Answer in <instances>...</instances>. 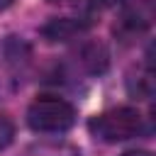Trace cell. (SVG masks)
Listing matches in <instances>:
<instances>
[{
  "mask_svg": "<svg viewBox=\"0 0 156 156\" xmlns=\"http://www.w3.org/2000/svg\"><path fill=\"white\" fill-rule=\"evenodd\" d=\"M76 107L58 95H39L27 107V124L39 134H63L76 124Z\"/></svg>",
  "mask_w": 156,
  "mask_h": 156,
  "instance_id": "cell-1",
  "label": "cell"
},
{
  "mask_svg": "<svg viewBox=\"0 0 156 156\" xmlns=\"http://www.w3.org/2000/svg\"><path fill=\"white\" fill-rule=\"evenodd\" d=\"M88 129L95 139H100L105 144H117V141L139 136L144 132V117L136 107H129V105L110 107V110L90 117Z\"/></svg>",
  "mask_w": 156,
  "mask_h": 156,
  "instance_id": "cell-2",
  "label": "cell"
},
{
  "mask_svg": "<svg viewBox=\"0 0 156 156\" xmlns=\"http://www.w3.org/2000/svg\"><path fill=\"white\" fill-rule=\"evenodd\" d=\"M78 63L85 73L90 76H100L107 71V63H110V54L105 49L102 41L98 39H88L78 46Z\"/></svg>",
  "mask_w": 156,
  "mask_h": 156,
  "instance_id": "cell-3",
  "label": "cell"
},
{
  "mask_svg": "<svg viewBox=\"0 0 156 156\" xmlns=\"http://www.w3.org/2000/svg\"><path fill=\"white\" fill-rule=\"evenodd\" d=\"M88 22H80V20H73V17H56L51 20L49 24L41 27V34L49 39V41H68L73 39L76 34L85 32Z\"/></svg>",
  "mask_w": 156,
  "mask_h": 156,
  "instance_id": "cell-4",
  "label": "cell"
},
{
  "mask_svg": "<svg viewBox=\"0 0 156 156\" xmlns=\"http://www.w3.org/2000/svg\"><path fill=\"white\" fill-rule=\"evenodd\" d=\"M151 66H146L144 71H139V76L136 73H129V78H127V90H129V95L132 98H136V100H146L151 93H154V80H151Z\"/></svg>",
  "mask_w": 156,
  "mask_h": 156,
  "instance_id": "cell-5",
  "label": "cell"
},
{
  "mask_svg": "<svg viewBox=\"0 0 156 156\" xmlns=\"http://www.w3.org/2000/svg\"><path fill=\"white\" fill-rule=\"evenodd\" d=\"M22 156H80V151L66 141H41L29 146Z\"/></svg>",
  "mask_w": 156,
  "mask_h": 156,
  "instance_id": "cell-6",
  "label": "cell"
},
{
  "mask_svg": "<svg viewBox=\"0 0 156 156\" xmlns=\"http://www.w3.org/2000/svg\"><path fill=\"white\" fill-rule=\"evenodd\" d=\"M15 139V122L7 115H0V151H5Z\"/></svg>",
  "mask_w": 156,
  "mask_h": 156,
  "instance_id": "cell-7",
  "label": "cell"
},
{
  "mask_svg": "<svg viewBox=\"0 0 156 156\" xmlns=\"http://www.w3.org/2000/svg\"><path fill=\"white\" fill-rule=\"evenodd\" d=\"M122 0H90V7L93 10H102V7H110V5H117Z\"/></svg>",
  "mask_w": 156,
  "mask_h": 156,
  "instance_id": "cell-8",
  "label": "cell"
},
{
  "mask_svg": "<svg viewBox=\"0 0 156 156\" xmlns=\"http://www.w3.org/2000/svg\"><path fill=\"white\" fill-rule=\"evenodd\" d=\"M122 156H154V154L146 151V149H129V151H124Z\"/></svg>",
  "mask_w": 156,
  "mask_h": 156,
  "instance_id": "cell-9",
  "label": "cell"
},
{
  "mask_svg": "<svg viewBox=\"0 0 156 156\" xmlns=\"http://www.w3.org/2000/svg\"><path fill=\"white\" fill-rule=\"evenodd\" d=\"M15 0H0V10H5V7H10Z\"/></svg>",
  "mask_w": 156,
  "mask_h": 156,
  "instance_id": "cell-10",
  "label": "cell"
},
{
  "mask_svg": "<svg viewBox=\"0 0 156 156\" xmlns=\"http://www.w3.org/2000/svg\"><path fill=\"white\" fill-rule=\"evenodd\" d=\"M49 2H66V0H49Z\"/></svg>",
  "mask_w": 156,
  "mask_h": 156,
  "instance_id": "cell-11",
  "label": "cell"
}]
</instances>
